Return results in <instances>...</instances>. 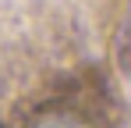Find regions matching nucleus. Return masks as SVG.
<instances>
[{
    "label": "nucleus",
    "instance_id": "f257e3e1",
    "mask_svg": "<svg viewBox=\"0 0 131 128\" xmlns=\"http://www.w3.org/2000/svg\"><path fill=\"white\" fill-rule=\"evenodd\" d=\"M32 128H92V125L85 117H78L74 110H46L32 121Z\"/></svg>",
    "mask_w": 131,
    "mask_h": 128
}]
</instances>
